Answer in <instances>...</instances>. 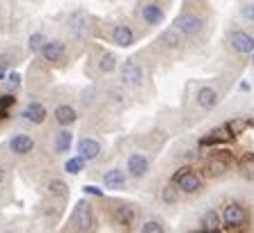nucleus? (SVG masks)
Instances as JSON below:
<instances>
[{"label": "nucleus", "mask_w": 254, "mask_h": 233, "mask_svg": "<svg viewBox=\"0 0 254 233\" xmlns=\"http://www.w3.org/2000/svg\"><path fill=\"white\" fill-rule=\"evenodd\" d=\"M46 41H48V39L42 35V32H35V35H30V39H28V48H30L32 53H39Z\"/></svg>", "instance_id": "obj_27"}, {"label": "nucleus", "mask_w": 254, "mask_h": 233, "mask_svg": "<svg viewBox=\"0 0 254 233\" xmlns=\"http://www.w3.org/2000/svg\"><path fill=\"white\" fill-rule=\"evenodd\" d=\"M137 231L140 233H165V227H163V222H158V220H147L137 227Z\"/></svg>", "instance_id": "obj_25"}, {"label": "nucleus", "mask_w": 254, "mask_h": 233, "mask_svg": "<svg viewBox=\"0 0 254 233\" xmlns=\"http://www.w3.org/2000/svg\"><path fill=\"white\" fill-rule=\"evenodd\" d=\"M229 44H231V48L236 53H241V55H252V51H254V37L248 35V32H243V30L231 32Z\"/></svg>", "instance_id": "obj_9"}, {"label": "nucleus", "mask_w": 254, "mask_h": 233, "mask_svg": "<svg viewBox=\"0 0 254 233\" xmlns=\"http://www.w3.org/2000/svg\"><path fill=\"white\" fill-rule=\"evenodd\" d=\"M252 123H254V116H252Z\"/></svg>", "instance_id": "obj_39"}, {"label": "nucleus", "mask_w": 254, "mask_h": 233, "mask_svg": "<svg viewBox=\"0 0 254 233\" xmlns=\"http://www.w3.org/2000/svg\"><path fill=\"white\" fill-rule=\"evenodd\" d=\"M206 172H208V176H213V178H215V176H222L227 172V165L222 163V160H211V163L206 165Z\"/></svg>", "instance_id": "obj_28"}, {"label": "nucleus", "mask_w": 254, "mask_h": 233, "mask_svg": "<svg viewBox=\"0 0 254 233\" xmlns=\"http://www.w3.org/2000/svg\"><path fill=\"white\" fill-rule=\"evenodd\" d=\"M85 167H87V160H85V158L80 156V153H76V156L69 158V160L64 163V172H66V174H71V176L83 174Z\"/></svg>", "instance_id": "obj_21"}, {"label": "nucleus", "mask_w": 254, "mask_h": 233, "mask_svg": "<svg viewBox=\"0 0 254 233\" xmlns=\"http://www.w3.org/2000/svg\"><path fill=\"white\" fill-rule=\"evenodd\" d=\"M71 229L76 231H92L94 229V213L87 201H78L71 215Z\"/></svg>", "instance_id": "obj_3"}, {"label": "nucleus", "mask_w": 254, "mask_h": 233, "mask_svg": "<svg viewBox=\"0 0 254 233\" xmlns=\"http://www.w3.org/2000/svg\"><path fill=\"white\" fill-rule=\"evenodd\" d=\"M220 215H222V224H225V229H241L243 224L248 222V210L243 208L241 204H236V201L222 206Z\"/></svg>", "instance_id": "obj_4"}, {"label": "nucleus", "mask_w": 254, "mask_h": 233, "mask_svg": "<svg viewBox=\"0 0 254 233\" xmlns=\"http://www.w3.org/2000/svg\"><path fill=\"white\" fill-rule=\"evenodd\" d=\"M7 82H9V87H18V85H21V73L12 71V73L7 76Z\"/></svg>", "instance_id": "obj_32"}, {"label": "nucleus", "mask_w": 254, "mask_h": 233, "mask_svg": "<svg viewBox=\"0 0 254 233\" xmlns=\"http://www.w3.org/2000/svg\"><path fill=\"white\" fill-rule=\"evenodd\" d=\"M32 149H35V140H32L28 133H16L12 140H9V151H12L14 156H28Z\"/></svg>", "instance_id": "obj_10"}, {"label": "nucleus", "mask_w": 254, "mask_h": 233, "mask_svg": "<svg viewBox=\"0 0 254 233\" xmlns=\"http://www.w3.org/2000/svg\"><path fill=\"white\" fill-rule=\"evenodd\" d=\"M89 25H92V18L83 9H78V12H73L69 16V30L71 35L78 37V39H85V35L89 32Z\"/></svg>", "instance_id": "obj_6"}, {"label": "nucleus", "mask_w": 254, "mask_h": 233, "mask_svg": "<svg viewBox=\"0 0 254 233\" xmlns=\"http://www.w3.org/2000/svg\"><path fill=\"white\" fill-rule=\"evenodd\" d=\"M76 151L80 153L87 163H92V160H96V158L101 156V144L96 140H92V137H80V140L76 142Z\"/></svg>", "instance_id": "obj_11"}, {"label": "nucleus", "mask_w": 254, "mask_h": 233, "mask_svg": "<svg viewBox=\"0 0 254 233\" xmlns=\"http://www.w3.org/2000/svg\"><path fill=\"white\" fill-rule=\"evenodd\" d=\"M201 227H204V231H222L225 229V224H222V215H220L218 210H206L204 215H201Z\"/></svg>", "instance_id": "obj_19"}, {"label": "nucleus", "mask_w": 254, "mask_h": 233, "mask_svg": "<svg viewBox=\"0 0 254 233\" xmlns=\"http://www.w3.org/2000/svg\"><path fill=\"white\" fill-rule=\"evenodd\" d=\"M115 66H117V58H115V53H106L99 62V71L101 73H113Z\"/></svg>", "instance_id": "obj_24"}, {"label": "nucleus", "mask_w": 254, "mask_h": 233, "mask_svg": "<svg viewBox=\"0 0 254 233\" xmlns=\"http://www.w3.org/2000/svg\"><path fill=\"white\" fill-rule=\"evenodd\" d=\"M83 192L89 194V197H96V199H103V197H106V190H101L99 185H83Z\"/></svg>", "instance_id": "obj_29"}, {"label": "nucleus", "mask_w": 254, "mask_h": 233, "mask_svg": "<svg viewBox=\"0 0 254 233\" xmlns=\"http://www.w3.org/2000/svg\"><path fill=\"white\" fill-rule=\"evenodd\" d=\"M9 55H0V69H5V66H9Z\"/></svg>", "instance_id": "obj_34"}, {"label": "nucleus", "mask_w": 254, "mask_h": 233, "mask_svg": "<svg viewBox=\"0 0 254 233\" xmlns=\"http://www.w3.org/2000/svg\"><path fill=\"white\" fill-rule=\"evenodd\" d=\"M197 103H199V108H204V110H213L215 105L220 103V94L215 92L213 87H199L197 89Z\"/></svg>", "instance_id": "obj_18"}, {"label": "nucleus", "mask_w": 254, "mask_h": 233, "mask_svg": "<svg viewBox=\"0 0 254 233\" xmlns=\"http://www.w3.org/2000/svg\"><path fill=\"white\" fill-rule=\"evenodd\" d=\"M142 21L147 25H160L165 21V12H163V7L158 2H147V5L142 7Z\"/></svg>", "instance_id": "obj_13"}, {"label": "nucleus", "mask_w": 254, "mask_h": 233, "mask_svg": "<svg viewBox=\"0 0 254 233\" xmlns=\"http://www.w3.org/2000/svg\"><path fill=\"white\" fill-rule=\"evenodd\" d=\"M241 14H243V16H245V18H248V21H252V23H254V2H250V5H245V7H243V9H241Z\"/></svg>", "instance_id": "obj_31"}, {"label": "nucleus", "mask_w": 254, "mask_h": 233, "mask_svg": "<svg viewBox=\"0 0 254 233\" xmlns=\"http://www.w3.org/2000/svg\"><path fill=\"white\" fill-rule=\"evenodd\" d=\"M172 183H177V187L186 194H197L201 190V176L190 167L177 169L174 176H172Z\"/></svg>", "instance_id": "obj_1"}, {"label": "nucleus", "mask_w": 254, "mask_h": 233, "mask_svg": "<svg viewBox=\"0 0 254 233\" xmlns=\"http://www.w3.org/2000/svg\"><path fill=\"white\" fill-rule=\"evenodd\" d=\"M147 172H149V158L144 153L128 156V160H126V174L133 176V178H142V176H147Z\"/></svg>", "instance_id": "obj_8"}, {"label": "nucleus", "mask_w": 254, "mask_h": 233, "mask_svg": "<svg viewBox=\"0 0 254 233\" xmlns=\"http://www.w3.org/2000/svg\"><path fill=\"white\" fill-rule=\"evenodd\" d=\"M39 53H42V58L46 59L48 64H60V62L64 59V55H66V46L62 44V41L53 39V41H46Z\"/></svg>", "instance_id": "obj_7"}, {"label": "nucleus", "mask_w": 254, "mask_h": 233, "mask_svg": "<svg viewBox=\"0 0 254 233\" xmlns=\"http://www.w3.org/2000/svg\"><path fill=\"white\" fill-rule=\"evenodd\" d=\"M241 92H250V85H248V82H241Z\"/></svg>", "instance_id": "obj_36"}, {"label": "nucleus", "mask_w": 254, "mask_h": 233, "mask_svg": "<svg viewBox=\"0 0 254 233\" xmlns=\"http://www.w3.org/2000/svg\"><path fill=\"white\" fill-rule=\"evenodd\" d=\"M0 80H5V69H0Z\"/></svg>", "instance_id": "obj_37"}, {"label": "nucleus", "mask_w": 254, "mask_h": 233, "mask_svg": "<svg viewBox=\"0 0 254 233\" xmlns=\"http://www.w3.org/2000/svg\"><path fill=\"white\" fill-rule=\"evenodd\" d=\"M21 116H23L25 121H30V123H44L46 121V108H44L42 103H37V101H32V103H28L21 110Z\"/></svg>", "instance_id": "obj_14"}, {"label": "nucleus", "mask_w": 254, "mask_h": 233, "mask_svg": "<svg viewBox=\"0 0 254 233\" xmlns=\"http://www.w3.org/2000/svg\"><path fill=\"white\" fill-rule=\"evenodd\" d=\"M179 192H181V190L177 187V183L170 181L163 190H160V201H163L165 206H177L179 204Z\"/></svg>", "instance_id": "obj_22"}, {"label": "nucleus", "mask_w": 254, "mask_h": 233, "mask_svg": "<svg viewBox=\"0 0 254 233\" xmlns=\"http://www.w3.org/2000/svg\"><path fill=\"white\" fill-rule=\"evenodd\" d=\"M48 190H51V194H55V197H60V199H64L66 194H69V187H66V183L64 181H51L48 183Z\"/></svg>", "instance_id": "obj_26"}, {"label": "nucleus", "mask_w": 254, "mask_h": 233, "mask_svg": "<svg viewBox=\"0 0 254 233\" xmlns=\"http://www.w3.org/2000/svg\"><path fill=\"white\" fill-rule=\"evenodd\" d=\"M113 41L119 48H128L135 44V32H133V28H128L126 23H119L113 28Z\"/></svg>", "instance_id": "obj_12"}, {"label": "nucleus", "mask_w": 254, "mask_h": 233, "mask_svg": "<svg viewBox=\"0 0 254 233\" xmlns=\"http://www.w3.org/2000/svg\"><path fill=\"white\" fill-rule=\"evenodd\" d=\"M53 116H55V121H58V126H73V123L78 121V112H76V108L73 105H66V103H62V105H58L55 108V112H53Z\"/></svg>", "instance_id": "obj_15"}, {"label": "nucleus", "mask_w": 254, "mask_h": 233, "mask_svg": "<svg viewBox=\"0 0 254 233\" xmlns=\"http://www.w3.org/2000/svg\"><path fill=\"white\" fill-rule=\"evenodd\" d=\"M243 128H245V123H243V121H231V123H229V130H231L234 135H238Z\"/></svg>", "instance_id": "obj_33"}, {"label": "nucleus", "mask_w": 254, "mask_h": 233, "mask_svg": "<svg viewBox=\"0 0 254 233\" xmlns=\"http://www.w3.org/2000/svg\"><path fill=\"white\" fill-rule=\"evenodd\" d=\"M163 44H165L167 48H172V51L179 48L181 46V30H179L177 25L172 30H165V32H163Z\"/></svg>", "instance_id": "obj_23"}, {"label": "nucleus", "mask_w": 254, "mask_h": 233, "mask_svg": "<svg viewBox=\"0 0 254 233\" xmlns=\"http://www.w3.org/2000/svg\"><path fill=\"white\" fill-rule=\"evenodd\" d=\"M252 66H254V51H252Z\"/></svg>", "instance_id": "obj_38"}, {"label": "nucleus", "mask_w": 254, "mask_h": 233, "mask_svg": "<svg viewBox=\"0 0 254 233\" xmlns=\"http://www.w3.org/2000/svg\"><path fill=\"white\" fill-rule=\"evenodd\" d=\"M119 80L130 89L142 87V82H144V69H142V64L135 62V59H126L124 64H122V71H119Z\"/></svg>", "instance_id": "obj_2"}, {"label": "nucleus", "mask_w": 254, "mask_h": 233, "mask_svg": "<svg viewBox=\"0 0 254 233\" xmlns=\"http://www.w3.org/2000/svg\"><path fill=\"white\" fill-rule=\"evenodd\" d=\"M174 25L181 30V35L184 37H197L201 30H204V18L197 16V14H192V12H186L174 21Z\"/></svg>", "instance_id": "obj_5"}, {"label": "nucleus", "mask_w": 254, "mask_h": 233, "mask_svg": "<svg viewBox=\"0 0 254 233\" xmlns=\"http://www.w3.org/2000/svg\"><path fill=\"white\" fill-rule=\"evenodd\" d=\"M5 178H7V169L2 167V165H0V185L5 183Z\"/></svg>", "instance_id": "obj_35"}, {"label": "nucleus", "mask_w": 254, "mask_h": 233, "mask_svg": "<svg viewBox=\"0 0 254 233\" xmlns=\"http://www.w3.org/2000/svg\"><path fill=\"white\" fill-rule=\"evenodd\" d=\"M241 169H243V174L248 176V178H252L254 181V160L250 158V160H245V163L241 165Z\"/></svg>", "instance_id": "obj_30"}, {"label": "nucleus", "mask_w": 254, "mask_h": 233, "mask_svg": "<svg viewBox=\"0 0 254 233\" xmlns=\"http://www.w3.org/2000/svg\"><path fill=\"white\" fill-rule=\"evenodd\" d=\"M73 146V133L71 130H60L55 135V153H66Z\"/></svg>", "instance_id": "obj_20"}, {"label": "nucleus", "mask_w": 254, "mask_h": 233, "mask_svg": "<svg viewBox=\"0 0 254 233\" xmlns=\"http://www.w3.org/2000/svg\"><path fill=\"white\" fill-rule=\"evenodd\" d=\"M103 185L106 190H124L126 187V172L124 169H108L103 174Z\"/></svg>", "instance_id": "obj_16"}, {"label": "nucleus", "mask_w": 254, "mask_h": 233, "mask_svg": "<svg viewBox=\"0 0 254 233\" xmlns=\"http://www.w3.org/2000/svg\"><path fill=\"white\" fill-rule=\"evenodd\" d=\"M135 217H137V210L128 204L117 206V208L113 210V220H115V224H119V227H133Z\"/></svg>", "instance_id": "obj_17"}]
</instances>
